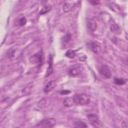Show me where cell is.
Segmentation results:
<instances>
[{
  "label": "cell",
  "instance_id": "15",
  "mask_svg": "<svg viewBox=\"0 0 128 128\" xmlns=\"http://www.w3.org/2000/svg\"><path fill=\"white\" fill-rule=\"evenodd\" d=\"M65 56L70 59H73L76 56L75 51L73 50H69L65 54Z\"/></svg>",
  "mask_w": 128,
  "mask_h": 128
},
{
  "label": "cell",
  "instance_id": "7",
  "mask_svg": "<svg viewBox=\"0 0 128 128\" xmlns=\"http://www.w3.org/2000/svg\"><path fill=\"white\" fill-rule=\"evenodd\" d=\"M92 50L96 54H99L101 51V47L97 42H92L91 44Z\"/></svg>",
  "mask_w": 128,
  "mask_h": 128
},
{
  "label": "cell",
  "instance_id": "16",
  "mask_svg": "<svg viewBox=\"0 0 128 128\" xmlns=\"http://www.w3.org/2000/svg\"><path fill=\"white\" fill-rule=\"evenodd\" d=\"M75 127L77 128H88V126L86 123L79 121L75 123Z\"/></svg>",
  "mask_w": 128,
  "mask_h": 128
},
{
  "label": "cell",
  "instance_id": "8",
  "mask_svg": "<svg viewBox=\"0 0 128 128\" xmlns=\"http://www.w3.org/2000/svg\"><path fill=\"white\" fill-rule=\"evenodd\" d=\"M80 74V70L78 67H74L71 68L69 71V74L72 77H76Z\"/></svg>",
  "mask_w": 128,
  "mask_h": 128
},
{
  "label": "cell",
  "instance_id": "19",
  "mask_svg": "<svg viewBox=\"0 0 128 128\" xmlns=\"http://www.w3.org/2000/svg\"><path fill=\"white\" fill-rule=\"evenodd\" d=\"M26 23H27V20L25 17H23L20 19L19 24L21 26H23L25 25Z\"/></svg>",
  "mask_w": 128,
  "mask_h": 128
},
{
  "label": "cell",
  "instance_id": "12",
  "mask_svg": "<svg viewBox=\"0 0 128 128\" xmlns=\"http://www.w3.org/2000/svg\"><path fill=\"white\" fill-rule=\"evenodd\" d=\"M74 5L75 4H73L72 2L66 3L64 6V11L65 12H69L72 9Z\"/></svg>",
  "mask_w": 128,
  "mask_h": 128
},
{
  "label": "cell",
  "instance_id": "3",
  "mask_svg": "<svg viewBox=\"0 0 128 128\" xmlns=\"http://www.w3.org/2000/svg\"><path fill=\"white\" fill-rule=\"evenodd\" d=\"M56 124V120L54 118H49L41 121L37 126L38 128H52Z\"/></svg>",
  "mask_w": 128,
  "mask_h": 128
},
{
  "label": "cell",
  "instance_id": "4",
  "mask_svg": "<svg viewBox=\"0 0 128 128\" xmlns=\"http://www.w3.org/2000/svg\"><path fill=\"white\" fill-rule=\"evenodd\" d=\"M100 73L102 76L107 79H110L112 76L111 72L108 66L106 65H103L101 67Z\"/></svg>",
  "mask_w": 128,
  "mask_h": 128
},
{
  "label": "cell",
  "instance_id": "20",
  "mask_svg": "<svg viewBox=\"0 0 128 128\" xmlns=\"http://www.w3.org/2000/svg\"><path fill=\"white\" fill-rule=\"evenodd\" d=\"M89 2L92 5H97L100 4V1H89Z\"/></svg>",
  "mask_w": 128,
  "mask_h": 128
},
{
  "label": "cell",
  "instance_id": "1",
  "mask_svg": "<svg viewBox=\"0 0 128 128\" xmlns=\"http://www.w3.org/2000/svg\"><path fill=\"white\" fill-rule=\"evenodd\" d=\"M73 99L74 103L79 106L86 105L90 102V96L85 93L76 94L74 96Z\"/></svg>",
  "mask_w": 128,
  "mask_h": 128
},
{
  "label": "cell",
  "instance_id": "10",
  "mask_svg": "<svg viewBox=\"0 0 128 128\" xmlns=\"http://www.w3.org/2000/svg\"><path fill=\"white\" fill-rule=\"evenodd\" d=\"M73 103V99L72 98H67L64 101V105L67 107H70L72 106Z\"/></svg>",
  "mask_w": 128,
  "mask_h": 128
},
{
  "label": "cell",
  "instance_id": "5",
  "mask_svg": "<svg viewBox=\"0 0 128 128\" xmlns=\"http://www.w3.org/2000/svg\"><path fill=\"white\" fill-rule=\"evenodd\" d=\"M48 63H49V67L48 68V69L46 71V73L45 75V77H49L53 72V58L51 55H49V60H48Z\"/></svg>",
  "mask_w": 128,
  "mask_h": 128
},
{
  "label": "cell",
  "instance_id": "21",
  "mask_svg": "<svg viewBox=\"0 0 128 128\" xmlns=\"http://www.w3.org/2000/svg\"><path fill=\"white\" fill-rule=\"evenodd\" d=\"M71 93V92L70 91L68 90H64V91H62L61 92V94L63 95H67Z\"/></svg>",
  "mask_w": 128,
  "mask_h": 128
},
{
  "label": "cell",
  "instance_id": "17",
  "mask_svg": "<svg viewBox=\"0 0 128 128\" xmlns=\"http://www.w3.org/2000/svg\"><path fill=\"white\" fill-rule=\"evenodd\" d=\"M71 39H72L71 34H70V33H68L64 37L63 40L64 43H68L71 40Z\"/></svg>",
  "mask_w": 128,
  "mask_h": 128
},
{
  "label": "cell",
  "instance_id": "2",
  "mask_svg": "<svg viewBox=\"0 0 128 128\" xmlns=\"http://www.w3.org/2000/svg\"><path fill=\"white\" fill-rule=\"evenodd\" d=\"M88 119L90 124L95 128H101L103 127L102 123L96 114H91L88 115Z\"/></svg>",
  "mask_w": 128,
  "mask_h": 128
},
{
  "label": "cell",
  "instance_id": "9",
  "mask_svg": "<svg viewBox=\"0 0 128 128\" xmlns=\"http://www.w3.org/2000/svg\"><path fill=\"white\" fill-rule=\"evenodd\" d=\"M88 27L91 31H94L97 28V23L94 20L91 19L88 21Z\"/></svg>",
  "mask_w": 128,
  "mask_h": 128
},
{
  "label": "cell",
  "instance_id": "14",
  "mask_svg": "<svg viewBox=\"0 0 128 128\" xmlns=\"http://www.w3.org/2000/svg\"><path fill=\"white\" fill-rule=\"evenodd\" d=\"M127 82V80L120 78H115L114 83L117 85H123Z\"/></svg>",
  "mask_w": 128,
  "mask_h": 128
},
{
  "label": "cell",
  "instance_id": "6",
  "mask_svg": "<svg viewBox=\"0 0 128 128\" xmlns=\"http://www.w3.org/2000/svg\"><path fill=\"white\" fill-rule=\"evenodd\" d=\"M57 85L56 82L55 81H51L45 86L44 89V92L46 94H48L53 90Z\"/></svg>",
  "mask_w": 128,
  "mask_h": 128
},
{
  "label": "cell",
  "instance_id": "11",
  "mask_svg": "<svg viewBox=\"0 0 128 128\" xmlns=\"http://www.w3.org/2000/svg\"><path fill=\"white\" fill-rule=\"evenodd\" d=\"M30 60L32 63H33L40 62L42 60V57L41 55H35L31 57V58L30 59Z\"/></svg>",
  "mask_w": 128,
  "mask_h": 128
},
{
  "label": "cell",
  "instance_id": "18",
  "mask_svg": "<svg viewBox=\"0 0 128 128\" xmlns=\"http://www.w3.org/2000/svg\"><path fill=\"white\" fill-rule=\"evenodd\" d=\"M9 57L11 59H13V58L15 57V51L14 49H10L8 52Z\"/></svg>",
  "mask_w": 128,
  "mask_h": 128
},
{
  "label": "cell",
  "instance_id": "13",
  "mask_svg": "<svg viewBox=\"0 0 128 128\" xmlns=\"http://www.w3.org/2000/svg\"><path fill=\"white\" fill-rule=\"evenodd\" d=\"M52 9V7L50 5H46L42 9V10L40 12V14L41 15H43L49 12H50Z\"/></svg>",
  "mask_w": 128,
  "mask_h": 128
}]
</instances>
